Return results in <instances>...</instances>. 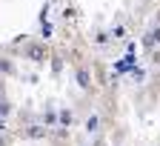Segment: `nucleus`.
I'll return each mask as SVG.
<instances>
[{
    "mask_svg": "<svg viewBox=\"0 0 160 146\" xmlns=\"http://www.w3.org/2000/svg\"><path fill=\"white\" fill-rule=\"evenodd\" d=\"M152 43H154L157 52H160V17H157V29H154V34H152Z\"/></svg>",
    "mask_w": 160,
    "mask_h": 146,
    "instance_id": "f257e3e1",
    "label": "nucleus"
}]
</instances>
